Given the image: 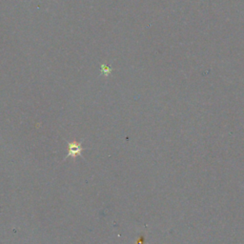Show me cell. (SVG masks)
<instances>
[{
	"label": "cell",
	"instance_id": "obj_1",
	"mask_svg": "<svg viewBox=\"0 0 244 244\" xmlns=\"http://www.w3.org/2000/svg\"><path fill=\"white\" fill-rule=\"evenodd\" d=\"M68 150H69L68 155H71V156H73V158H75L76 155L80 154V153L83 149L81 147V144L73 142V143H69V149Z\"/></svg>",
	"mask_w": 244,
	"mask_h": 244
}]
</instances>
